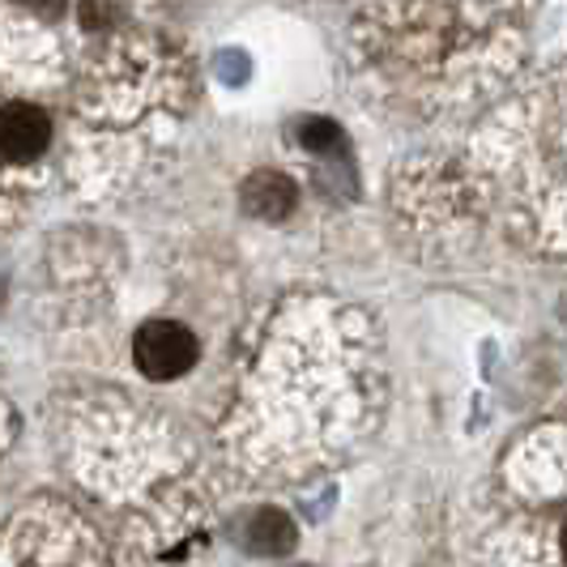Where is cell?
I'll return each instance as SVG.
<instances>
[{"instance_id":"277c9868","label":"cell","mask_w":567,"mask_h":567,"mask_svg":"<svg viewBox=\"0 0 567 567\" xmlns=\"http://www.w3.org/2000/svg\"><path fill=\"white\" fill-rule=\"evenodd\" d=\"M239 538H244V546H248L252 555H269V559H274V555H286V550L295 546V520L278 508H260L244 520Z\"/></svg>"},{"instance_id":"6da1fadb","label":"cell","mask_w":567,"mask_h":567,"mask_svg":"<svg viewBox=\"0 0 567 567\" xmlns=\"http://www.w3.org/2000/svg\"><path fill=\"white\" fill-rule=\"evenodd\" d=\"M133 354L150 380H175L197 363V338L175 320H150L137 329Z\"/></svg>"},{"instance_id":"7a4b0ae2","label":"cell","mask_w":567,"mask_h":567,"mask_svg":"<svg viewBox=\"0 0 567 567\" xmlns=\"http://www.w3.org/2000/svg\"><path fill=\"white\" fill-rule=\"evenodd\" d=\"M52 142V120L39 112L34 103H9L0 107V154L13 163H27L43 154Z\"/></svg>"},{"instance_id":"3957f363","label":"cell","mask_w":567,"mask_h":567,"mask_svg":"<svg viewBox=\"0 0 567 567\" xmlns=\"http://www.w3.org/2000/svg\"><path fill=\"white\" fill-rule=\"evenodd\" d=\"M244 209L252 218H265V223H278L295 209V184L278 175V171H256L252 179L244 184Z\"/></svg>"},{"instance_id":"52a82bcc","label":"cell","mask_w":567,"mask_h":567,"mask_svg":"<svg viewBox=\"0 0 567 567\" xmlns=\"http://www.w3.org/2000/svg\"><path fill=\"white\" fill-rule=\"evenodd\" d=\"M564 559H567V534H564Z\"/></svg>"},{"instance_id":"5b68a950","label":"cell","mask_w":567,"mask_h":567,"mask_svg":"<svg viewBox=\"0 0 567 567\" xmlns=\"http://www.w3.org/2000/svg\"><path fill=\"white\" fill-rule=\"evenodd\" d=\"M299 137H303V145L316 150V154H329V150H338L341 145L338 124H329V120H308V124L299 128Z\"/></svg>"},{"instance_id":"8992f818","label":"cell","mask_w":567,"mask_h":567,"mask_svg":"<svg viewBox=\"0 0 567 567\" xmlns=\"http://www.w3.org/2000/svg\"><path fill=\"white\" fill-rule=\"evenodd\" d=\"M22 4H30V9H48V13H52V9H60L64 0H22Z\"/></svg>"}]
</instances>
